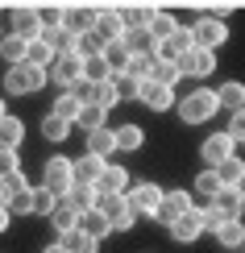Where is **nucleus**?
Returning <instances> with one entry per match:
<instances>
[{
  "mask_svg": "<svg viewBox=\"0 0 245 253\" xmlns=\"http://www.w3.org/2000/svg\"><path fill=\"white\" fill-rule=\"evenodd\" d=\"M208 208H212L216 216H225V220H237V216L245 212V199H241L237 187H220V191L208 199Z\"/></svg>",
  "mask_w": 245,
  "mask_h": 253,
  "instance_id": "nucleus-12",
  "label": "nucleus"
},
{
  "mask_svg": "<svg viewBox=\"0 0 245 253\" xmlns=\"http://www.w3.org/2000/svg\"><path fill=\"white\" fill-rule=\"evenodd\" d=\"M58 25L67 29L71 38H79V34H88V29H96V8H62Z\"/></svg>",
  "mask_w": 245,
  "mask_h": 253,
  "instance_id": "nucleus-17",
  "label": "nucleus"
},
{
  "mask_svg": "<svg viewBox=\"0 0 245 253\" xmlns=\"http://www.w3.org/2000/svg\"><path fill=\"white\" fill-rule=\"evenodd\" d=\"M25 46L29 42H21L17 34H4L0 38V58H4L8 67H13V62H25Z\"/></svg>",
  "mask_w": 245,
  "mask_h": 253,
  "instance_id": "nucleus-38",
  "label": "nucleus"
},
{
  "mask_svg": "<svg viewBox=\"0 0 245 253\" xmlns=\"http://www.w3.org/2000/svg\"><path fill=\"white\" fill-rule=\"evenodd\" d=\"M8 220H13V216H8V208H0V233L8 228Z\"/></svg>",
  "mask_w": 245,
  "mask_h": 253,
  "instance_id": "nucleus-50",
  "label": "nucleus"
},
{
  "mask_svg": "<svg viewBox=\"0 0 245 253\" xmlns=\"http://www.w3.org/2000/svg\"><path fill=\"white\" fill-rule=\"evenodd\" d=\"M62 199H67V208H75V212H88V208H96V187L92 183H71V191Z\"/></svg>",
  "mask_w": 245,
  "mask_h": 253,
  "instance_id": "nucleus-29",
  "label": "nucleus"
},
{
  "mask_svg": "<svg viewBox=\"0 0 245 253\" xmlns=\"http://www.w3.org/2000/svg\"><path fill=\"white\" fill-rule=\"evenodd\" d=\"M0 38H4V34H0Z\"/></svg>",
  "mask_w": 245,
  "mask_h": 253,
  "instance_id": "nucleus-55",
  "label": "nucleus"
},
{
  "mask_svg": "<svg viewBox=\"0 0 245 253\" xmlns=\"http://www.w3.org/2000/svg\"><path fill=\"white\" fill-rule=\"evenodd\" d=\"M216 91L212 87H196V91H187L183 96V104H179V121L183 125H204V121H212L216 117Z\"/></svg>",
  "mask_w": 245,
  "mask_h": 253,
  "instance_id": "nucleus-2",
  "label": "nucleus"
},
{
  "mask_svg": "<svg viewBox=\"0 0 245 253\" xmlns=\"http://www.w3.org/2000/svg\"><path fill=\"white\" fill-rule=\"evenodd\" d=\"M50 75H54V83H58L62 91H71V87L83 79V58L75 54V50H67V54H54V62H50Z\"/></svg>",
  "mask_w": 245,
  "mask_h": 253,
  "instance_id": "nucleus-7",
  "label": "nucleus"
},
{
  "mask_svg": "<svg viewBox=\"0 0 245 253\" xmlns=\"http://www.w3.org/2000/svg\"><path fill=\"white\" fill-rule=\"evenodd\" d=\"M170 237L179 241V245H191L199 233H204V208H191V212H183V216H175L170 220Z\"/></svg>",
  "mask_w": 245,
  "mask_h": 253,
  "instance_id": "nucleus-10",
  "label": "nucleus"
},
{
  "mask_svg": "<svg viewBox=\"0 0 245 253\" xmlns=\"http://www.w3.org/2000/svg\"><path fill=\"white\" fill-rule=\"evenodd\" d=\"M229 154H233V137L229 133H212V137H204V145H199V158H204L208 170L220 162V158H229Z\"/></svg>",
  "mask_w": 245,
  "mask_h": 253,
  "instance_id": "nucleus-15",
  "label": "nucleus"
},
{
  "mask_svg": "<svg viewBox=\"0 0 245 253\" xmlns=\"http://www.w3.org/2000/svg\"><path fill=\"white\" fill-rule=\"evenodd\" d=\"M67 253H100V241H92L88 233H79V228H71V233H62V241H58Z\"/></svg>",
  "mask_w": 245,
  "mask_h": 253,
  "instance_id": "nucleus-31",
  "label": "nucleus"
},
{
  "mask_svg": "<svg viewBox=\"0 0 245 253\" xmlns=\"http://www.w3.org/2000/svg\"><path fill=\"white\" fill-rule=\"evenodd\" d=\"M100 50H104V38L96 34V29H88V34H79V38H75V54H79V58L100 54Z\"/></svg>",
  "mask_w": 245,
  "mask_h": 253,
  "instance_id": "nucleus-43",
  "label": "nucleus"
},
{
  "mask_svg": "<svg viewBox=\"0 0 245 253\" xmlns=\"http://www.w3.org/2000/svg\"><path fill=\"white\" fill-rule=\"evenodd\" d=\"M241 249H245V241H241Z\"/></svg>",
  "mask_w": 245,
  "mask_h": 253,
  "instance_id": "nucleus-54",
  "label": "nucleus"
},
{
  "mask_svg": "<svg viewBox=\"0 0 245 253\" xmlns=\"http://www.w3.org/2000/svg\"><path fill=\"white\" fill-rule=\"evenodd\" d=\"M4 199H8V191H4V183H0V208H4Z\"/></svg>",
  "mask_w": 245,
  "mask_h": 253,
  "instance_id": "nucleus-52",
  "label": "nucleus"
},
{
  "mask_svg": "<svg viewBox=\"0 0 245 253\" xmlns=\"http://www.w3.org/2000/svg\"><path fill=\"white\" fill-rule=\"evenodd\" d=\"M88 104H96V108L108 112V108H116L121 100H116V87H112V83H88Z\"/></svg>",
  "mask_w": 245,
  "mask_h": 253,
  "instance_id": "nucleus-35",
  "label": "nucleus"
},
{
  "mask_svg": "<svg viewBox=\"0 0 245 253\" xmlns=\"http://www.w3.org/2000/svg\"><path fill=\"white\" fill-rule=\"evenodd\" d=\"M25 62H34V67H46V71H50V62H54V50H50V42H46V38L29 42V46H25Z\"/></svg>",
  "mask_w": 245,
  "mask_h": 253,
  "instance_id": "nucleus-39",
  "label": "nucleus"
},
{
  "mask_svg": "<svg viewBox=\"0 0 245 253\" xmlns=\"http://www.w3.org/2000/svg\"><path fill=\"white\" fill-rule=\"evenodd\" d=\"M21 141H25V125L17 117H4L0 121V150H17Z\"/></svg>",
  "mask_w": 245,
  "mask_h": 253,
  "instance_id": "nucleus-34",
  "label": "nucleus"
},
{
  "mask_svg": "<svg viewBox=\"0 0 245 253\" xmlns=\"http://www.w3.org/2000/svg\"><path fill=\"white\" fill-rule=\"evenodd\" d=\"M216 104L229 112H241L245 108V83H225V87L216 91Z\"/></svg>",
  "mask_w": 245,
  "mask_h": 253,
  "instance_id": "nucleus-36",
  "label": "nucleus"
},
{
  "mask_svg": "<svg viewBox=\"0 0 245 253\" xmlns=\"http://www.w3.org/2000/svg\"><path fill=\"white\" fill-rule=\"evenodd\" d=\"M112 79V67L104 54H88L83 58V83H108Z\"/></svg>",
  "mask_w": 245,
  "mask_h": 253,
  "instance_id": "nucleus-28",
  "label": "nucleus"
},
{
  "mask_svg": "<svg viewBox=\"0 0 245 253\" xmlns=\"http://www.w3.org/2000/svg\"><path fill=\"white\" fill-rule=\"evenodd\" d=\"M8 25H13V34L21 38V42H38L42 38V17H38V8H29V4H21V8H13L8 13Z\"/></svg>",
  "mask_w": 245,
  "mask_h": 253,
  "instance_id": "nucleus-9",
  "label": "nucleus"
},
{
  "mask_svg": "<svg viewBox=\"0 0 245 253\" xmlns=\"http://www.w3.org/2000/svg\"><path fill=\"white\" fill-rule=\"evenodd\" d=\"M96 34H100L104 42H116V38H125L121 8H96Z\"/></svg>",
  "mask_w": 245,
  "mask_h": 253,
  "instance_id": "nucleus-16",
  "label": "nucleus"
},
{
  "mask_svg": "<svg viewBox=\"0 0 245 253\" xmlns=\"http://www.w3.org/2000/svg\"><path fill=\"white\" fill-rule=\"evenodd\" d=\"M179 79H183V71H179V62H170V58H154L150 75H146V83H158V87H175Z\"/></svg>",
  "mask_w": 245,
  "mask_h": 253,
  "instance_id": "nucleus-21",
  "label": "nucleus"
},
{
  "mask_svg": "<svg viewBox=\"0 0 245 253\" xmlns=\"http://www.w3.org/2000/svg\"><path fill=\"white\" fill-rule=\"evenodd\" d=\"M71 183H75V174H71V158H46V166H42V187H50L58 199L71 191Z\"/></svg>",
  "mask_w": 245,
  "mask_h": 253,
  "instance_id": "nucleus-6",
  "label": "nucleus"
},
{
  "mask_svg": "<svg viewBox=\"0 0 245 253\" xmlns=\"http://www.w3.org/2000/svg\"><path fill=\"white\" fill-rule=\"evenodd\" d=\"M100 170H104V158H96V154H88V150H83V158H75V162H71V174H75V183H92V187H96Z\"/></svg>",
  "mask_w": 245,
  "mask_h": 253,
  "instance_id": "nucleus-20",
  "label": "nucleus"
},
{
  "mask_svg": "<svg viewBox=\"0 0 245 253\" xmlns=\"http://www.w3.org/2000/svg\"><path fill=\"white\" fill-rule=\"evenodd\" d=\"M108 83L116 87V100H137V91H142V83H137L133 75H125V71H121V75H112Z\"/></svg>",
  "mask_w": 245,
  "mask_h": 253,
  "instance_id": "nucleus-42",
  "label": "nucleus"
},
{
  "mask_svg": "<svg viewBox=\"0 0 245 253\" xmlns=\"http://www.w3.org/2000/svg\"><path fill=\"white\" fill-rule=\"evenodd\" d=\"M146 29H150V38H154V42H166V38L179 29V21L170 17V13H162V8H150V21H146Z\"/></svg>",
  "mask_w": 245,
  "mask_h": 253,
  "instance_id": "nucleus-25",
  "label": "nucleus"
},
{
  "mask_svg": "<svg viewBox=\"0 0 245 253\" xmlns=\"http://www.w3.org/2000/svg\"><path fill=\"white\" fill-rule=\"evenodd\" d=\"M191 187H196V195H204V199H212V195L220 191V178H216V170H208V166H204V170L196 174V183H191Z\"/></svg>",
  "mask_w": 245,
  "mask_h": 253,
  "instance_id": "nucleus-44",
  "label": "nucleus"
},
{
  "mask_svg": "<svg viewBox=\"0 0 245 253\" xmlns=\"http://www.w3.org/2000/svg\"><path fill=\"white\" fill-rule=\"evenodd\" d=\"M191 208H196V195H191V191H162V204H158L154 220H162V224H170L175 216L191 212Z\"/></svg>",
  "mask_w": 245,
  "mask_h": 253,
  "instance_id": "nucleus-11",
  "label": "nucleus"
},
{
  "mask_svg": "<svg viewBox=\"0 0 245 253\" xmlns=\"http://www.w3.org/2000/svg\"><path fill=\"white\" fill-rule=\"evenodd\" d=\"M88 154H96V158H104L108 162V154H116V133L104 125V129H92L88 133Z\"/></svg>",
  "mask_w": 245,
  "mask_h": 253,
  "instance_id": "nucleus-23",
  "label": "nucleus"
},
{
  "mask_svg": "<svg viewBox=\"0 0 245 253\" xmlns=\"http://www.w3.org/2000/svg\"><path fill=\"white\" fill-rule=\"evenodd\" d=\"M191 46H196V42H191V29H183V25H179V29H175V34H170L166 42H158V58L179 62V58H183Z\"/></svg>",
  "mask_w": 245,
  "mask_h": 253,
  "instance_id": "nucleus-18",
  "label": "nucleus"
},
{
  "mask_svg": "<svg viewBox=\"0 0 245 253\" xmlns=\"http://www.w3.org/2000/svg\"><path fill=\"white\" fill-rule=\"evenodd\" d=\"M125 46H129V54H154L158 58V42L150 38V29H125Z\"/></svg>",
  "mask_w": 245,
  "mask_h": 253,
  "instance_id": "nucleus-26",
  "label": "nucleus"
},
{
  "mask_svg": "<svg viewBox=\"0 0 245 253\" xmlns=\"http://www.w3.org/2000/svg\"><path fill=\"white\" fill-rule=\"evenodd\" d=\"M150 67H154V54H133L129 67H125V75H133L137 83H142L146 75H150Z\"/></svg>",
  "mask_w": 245,
  "mask_h": 253,
  "instance_id": "nucleus-46",
  "label": "nucleus"
},
{
  "mask_svg": "<svg viewBox=\"0 0 245 253\" xmlns=\"http://www.w3.org/2000/svg\"><path fill=\"white\" fill-rule=\"evenodd\" d=\"M54 204H58V195L50 191V187H34V212L38 216H50V212H54Z\"/></svg>",
  "mask_w": 245,
  "mask_h": 253,
  "instance_id": "nucleus-45",
  "label": "nucleus"
},
{
  "mask_svg": "<svg viewBox=\"0 0 245 253\" xmlns=\"http://www.w3.org/2000/svg\"><path fill=\"white\" fill-rule=\"evenodd\" d=\"M116 150H125V154H133V150H142L146 145V133L137 129V125H116Z\"/></svg>",
  "mask_w": 245,
  "mask_h": 253,
  "instance_id": "nucleus-33",
  "label": "nucleus"
},
{
  "mask_svg": "<svg viewBox=\"0 0 245 253\" xmlns=\"http://www.w3.org/2000/svg\"><path fill=\"white\" fill-rule=\"evenodd\" d=\"M233 187H237V191H241V199H245V174L237 178V183H233Z\"/></svg>",
  "mask_w": 245,
  "mask_h": 253,
  "instance_id": "nucleus-51",
  "label": "nucleus"
},
{
  "mask_svg": "<svg viewBox=\"0 0 245 253\" xmlns=\"http://www.w3.org/2000/svg\"><path fill=\"white\" fill-rule=\"evenodd\" d=\"M71 129H75V125H67V121L50 117V112H46V121H42V137H46V141H67Z\"/></svg>",
  "mask_w": 245,
  "mask_h": 253,
  "instance_id": "nucleus-40",
  "label": "nucleus"
},
{
  "mask_svg": "<svg viewBox=\"0 0 245 253\" xmlns=\"http://www.w3.org/2000/svg\"><path fill=\"white\" fill-rule=\"evenodd\" d=\"M212 170H216V178H220V187H233V183H237V178L245 174V162H241L237 154H229V158H220V162L212 166Z\"/></svg>",
  "mask_w": 245,
  "mask_h": 253,
  "instance_id": "nucleus-30",
  "label": "nucleus"
},
{
  "mask_svg": "<svg viewBox=\"0 0 245 253\" xmlns=\"http://www.w3.org/2000/svg\"><path fill=\"white\" fill-rule=\"evenodd\" d=\"M17 170H21V154L17 150H0V178H8Z\"/></svg>",
  "mask_w": 245,
  "mask_h": 253,
  "instance_id": "nucleus-47",
  "label": "nucleus"
},
{
  "mask_svg": "<svg viewBox=\"0 0 245 253\" xmlns=\"http://www.w3.org/2000/svg\"><path fill=\"white\" fill-rule=\"evenodd\" d=\"M42 38L50 42V50H54V54H67V50H75V38H71L62 25H46V29H42Z\"/></svg>",
  "mask_w": 245,
  "mask_h": 253,
  "instance_id": "nucleus-37",
  "label": "nucleus"
},
{
  "mask_svg": "<svg viewBox=\"0 0 245 253\" xmlns=\"http://www.w3.org/2000/svg\"><path fill=\"white\" fill-rule=\"evenodd\" d=\"M129 170L125 166H112V162H104V170H100V178H96V191H104V195H125L129 191Z\"/></svg>",
  "mask_w": 245,
  "mask_h": 253,
  "instance_id": "nucleus-13",
  "label": "nucleus"
},
{
  "mask_svg": "<svg viewBox=\"0 0 245 253\" xmlns=\"http://www.w3.org/2000/svg\"><path fill=\"white\" fill-rule=\"evenodd\" d=\"M125 199H129L133 216H154V212H158V204H162V187L150 183V178H146V183H129Z\"/></svg>",
  "mask_w": 245,
  "mask_h": 253,
  "instance_id": "nucleus-5",
  "label": "nucleus"
},
{
  "mask_svg": "<svg viewBox=\"0 0 245 253\" xmlns=\"http://www.w3.org/2000/svg\"><path fill=\"white\" fill-rule=\"evenodd\" d=\"M96 212H104V220H108L112 233H129V228L137 224V216H133V208H129V199H125V195L96 191Z\"/></svg>",
  "mask_w": 245,
  "mask_h": 253,
  "instance_id": "nucleus-3",
  "label": "nucleus"
},
{
  "mask_svg": "<svg viewBox=\"0 0 245 253\" xmlns=\"http://www.w3.org/2000/svg\"><path fill=\"white\" fill-rule=\"evenodd\" d=\"M79 108H83V100L75 96V91H58L54 104H50V117H58V121L75 125V121H79Z\"/></svg>",
  "mask_w": 245,
  "mask_h": 253,
  "instance_id": "nucleus-19",
  "label": "nucleus"
},
{
  "mask_svg": "<svg viewBox=\"0 0 245 253\" xmlns=\"http://www.w3.org/2000/svg\"><path fill=\"white\" fill-rule=\"evenodd\" d=\"M38 87H46V67L13 62V67L4 71V91H8V96H34Z\"/></svg>",
  "mask_w": 245,
  "mask_h": 253,
  "instance_id": "nucleus-1",
  "label": "nucleus"
},
{
  "mask_svg": "<svg viewBox=\"0 0 245 253\" xmlns=\"http://www.w3.org/2000/svg\"><path fill=\"white\" fill-rule=\"evenodd\" d=\"M137 100H142L150 112H170V108H175V87H158V83H146V79H142Z\"/></svg>",
  "mask_w": 245,
  "mask_h": 253,
  "instance_id": "nucleus-14",
  "label": "nucleus"
},
{
  "mask_svg": "<svg viewBox=\"0 0 245 253\" xmlns=\"http://www.w3.org/2000/svg\"><path fill=\"white\" fill-rule=\"evenodd\" d=\"M38 17H42V25H58V21H62V8H38Z\"/></svg>",
  "mask_w": 245,
  "mask_h": 253,
  "instance_id": "nucleus-49",
  "label": "nucleus"
},
{
  "mask_svg": "<svg viewBox=\"0 0 245 253\" xmlns=\"http://www.w3.org/2000/svg\"><path fill=\"white\" fill-rule=\"evenodd\" d=\"M191 42L196 46H204V50H220L229 42V25H225V17H216V13H204L191 25Z\"/></svg>",
  "mask_w": 245,
  "mask_h": 253,
  "instance_id": "nucleus-4",
  "label": "nucleus"
},
{
  "mask_svg": "<svg viewBox=\"0 0 245 253\" xmlns=\"http://www.w3.org/2000/svg\"><path fill=\"white\" fill-rule=\"evenodd\" d=\"M104 117H108V112H104V108H96V104H83V108H79V129L83 133H92V129H104Z\"/></svg>",
  "mask_w": 245,
  "mask_h": 253,
  "instance_id": "nucleus-41",
  "label": "nucleus"
},
{
  "mask_svg": "<svg viewBox=\"0 0 245 253\" xmlns=\"http://www.w3.org/2000/svg\"><path fill=\"white\" fill-rule=\"evenodd\" d=\"M100 54L108 58V67H112V75H121V71L129 67V58H133V54H129V46H125L121 38H116V42H104V50H100Z\"/></svg>",
  "mask_w": 245,
  "mask_h": 253,
  "instance_id": "nucleus-32",
  "label": "nucleus"
},
{
  "mask_svg": "<svg viewBox=\"0 0 245 253\" xmlns=\"http://www.w3.org/2000/svg\"><path fill=\"white\" fill-rule=\"evenodd\" d=\"M212 237H216V245H225V249H241V241H245L241 216H237V220H220V228H216Z\"/></svg>",
  "mask_w": 245,
  "mask_h": 253,
  "instance_id": "nucleus-24",
  "label": "nucleus"
},
{
  "mask_svg": "<svg viewBox=\"0 0 245 253\" xmlns=\"http://www.w3.org/2000/svg\"><path fill=\"white\" fill-rule=\"evenodd\" d=\"M233 141H245V108L241 112H233V121H229V129H225Z\"/></svg>",
  "mask_w": 245,
  "mask_h": 253,
  "instance_id": "nucleus-48",
  "label": "nucleus"
},
{
  "mask_svg": "<svg viewBox=\"0 0 245 253\" xmlns=\"http://www.w3.org/2000/svg\"><path fill=\"white\" fill-rule=\"evenodd\" d=\"M179 71L191 79H208L216 71V50H204V46H191L183 58H179Z\"/></svg>",
  "mask_w": 245,
  "mask_h": 253,
  "instance_id": "nucleus-8",
  "label": "nucleus"
},
{
  "mask_svg": "<svg viewBox=\"0 0 245 253\" xmlns=\"http://www.w3.org/2000/svg\"><path fill=\"white\" fill-rule=\"evenodd\" d=\"M46 220H50V228H54V233L62 237V233H71V228L79 224V212H75V208H67V199H58V204H54V212H50Z\"/></svg>",
  "mask_w": 245,
  "mask_h": 253,
  "instance_id": "nucleus-27",
  "label": "nucleus"
},
{
  "mask_svg": "<svg viewBox=\"0 0 245 253\" xmlns=\"http://www.w3.org/2000/svg\"><path fill=\"white\" fill-rule=\"evenodd\" d=\"M46 253H67V249H62V245H50V249H46Z\"/></svg>",
  "mask_w": 245,
  "mask_h": 253,
  "instance_id": "nucleus-53",
  "label": "nucleus"
},
{
  "mask_svg": "<svg viewBox=\"0 0 245 253\" xmlns=\"http://www.w3.org/2000/svg\"><path fill=\"white\" fill-rule=\"evenodd\" d=\"M79 233H88L92 241H104V237H108L112 233V228H108V220H104V212H96V208H88V212H79Z\"/></svg>",
  "mask_w": 245,
  "mask_h": 253,
  "instance_id": "nucleus-22",
  "label": "nucleus"
}]
</instances>
